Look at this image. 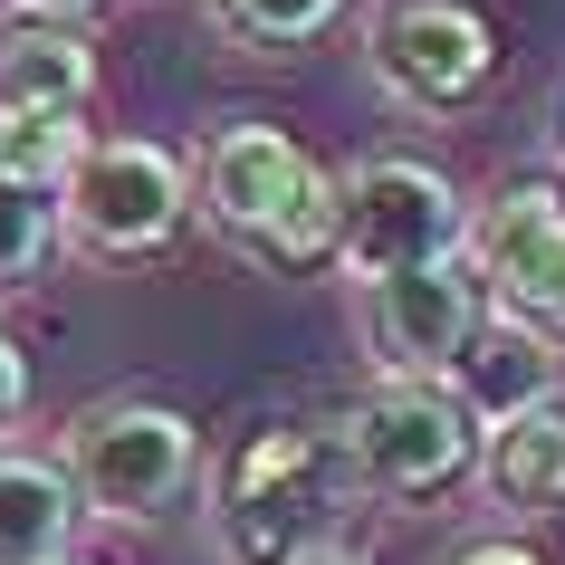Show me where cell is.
I'll return each instance as SVG.
<instances>
[{
	"label": "cell",
	"instance_id": "18",
	"mask_svg": "<svg viewBox=\"0 0 565 565\" xmlns=\"http://www.w3.org/2000/svg\"><path fill=\"white\" fill-rule=\"evenodd\" d=\"M10 10H20V20H58V30H87L106 0H10Z\"/></svg>",
	"mask_w": 565,
	"mask_h": 565
},
{
	"label": "cell",
	"instance_id": "8",
	"mask_svg": "<svg viewBox=\"0 0 565 565\" xmlns=\"http://www.w3.org/2000/svg\"><path fill=\"white\" fill-rule=\"evenodd\" d=\"M470 268L489 317L536 335L546 355L565 345V192L556 182H499L470 221Z\"/></svg>",
	"mask_w": 565,
	"mask_h": 565
},
{
	"label": "cell",
	"instance_id": "9",
	"mask_svg": "<svg viewBox=\"0 0 565 565\" xmlns=\"http://www.w3.org/2000/svg\"><path fill=\"white\" fill-rule=\"evenodd\" d=\"M479 327H489V298H479V268L470 259L364 288V345H374L384 374H413V384H450L460 355L479 345Z\"/></svg>",
	"mask_w": 565,
	"mask_h": 565
},
{
	"label": "cell",
	"instance_id": "4",
	"mask_svg": "<svg viewBox=\"0 0 565 565\" xmlns=\"http://www.w3.org/2000/svg\"><path fill=\"white\" fill-rule=\"evenodd\" d=\"M58 470L77 489L87 518L106 527H153L163 508H182V489L202 479V422L163 403V393H106L67 422Z\"/></svg>",
	"mask_w": 565,
	"mask_h": 565
},
{
	"label": "cell",
	"instance_id": "12",
	"mask_svg": "<svg viewBox=\"0 0 565 565\" xmlns=\"http://www.w3.org/2000/svg\"><path fill=\"white\" fill-rule=\"evenodd\" d=\"M77 527H87V508H77V489H67L58 460L0 450V565H58V556H77Z\"/></svg>",
	"mask_w": 565,
	"mask_h": 565
},
{
	"label": "cell",
	"instance_id": "10",
	"mask_svg": "<svg viewBox=\"0 0 565 565\" xmlns=\"http://www.w3.org/2000/svg\"><path fill=\"white\" fill-rule=\"evenodd\" d=\"M479 489L508 518H565V393L489 413V431H479Z\"/></svg>",
	"mask_w": 565,
	"mask_h": 565
},
{
	"label": "cell",
	"instance_id": "13",
	"mask_svg": "<svg viewBox=\"0 0 565 565\" xmlns=\"http://www.w3.org/2000/svg\"><path fill=\"white\" fill-rule=\"evenodd\" d=\"M202 20L239 58H288V49H307L345 20V0H202Z\"/></svg>",
	"mask_w": 565,
	"mask_h": 565
},
{
	"label": "cell",
	"instance_id": "14",
	"mask_svg": "<svg viewBox=\"0 0 565 565\" xmlns=\"http://www.w3.org/2000/svg\"><path fill=\"white\" fill-rule=\"evenodd\" d=\"M58 239H67V231H58V202L0 173V307H10V298H30L39 278H49Z\"/></svg>",
	"mask_w": 565,
	"mask_h": 565
},
{
	"label": "cell",
	"instance_id": "16",
	"mask_svg": "<svg viewBox=\"0 0 565 565\" xmlns=\"http://www.w3.org/2000/svg\"><path fill=\"white\" fill-rule=\"evenodd\" d=\"M30 403H39V374H30V345L0 327V450H10V431L30 422Z\"/></svg>",
	"mask_w": 565,
	"mask_h": 565
},
{
	"label": "cell",
	"instance_id": "3",
	"mask_svg": "<svg viewBox=\"0 0 565 565\" xmlns=\"http://www.w3.org/2000/svg\"><path fill=\"white\" fill-rule=\"evenodd\" d=\"M479 431H489V413L460 384H413V374H374L335 413L345 470L384 508H422V499H450L460 479H479Z\"/></svg>",
	"mask_w": 565,
	"mask_h": 565
},
{
	"label": "cell",
	"instance_id": "11",
	"mask_svg": "<svg viewBox=\"0 0 565 565\" xmlns=\"http://www.w3.org/2000/svg\"><path fill=\"white\" fill-rule=\"evenodd\" d=\"M96 39L58 20H0V116H87Z\"/></svg>",
	"mask_w": 565,
	"mask_h": 565
},
{
	"label": "cell",
	"instance_id": "1",
	"mask_svg": "<svg viewBox=\"0 0 565 565\" xmlns=\"http://www.w3.org/2000/svg\"><path fill=\"white\" fill-rule=\"evenodd\" d=\"M192 221L268 278H307L345 249V192L288 125H221L192 153Z\"/></svg>",
	"mask_w": 565,
	"mask_h": 565
},
{
	"label": "cell",
	"instance_id": "6",
	"mask_svg": "<svg viewBox=\"0 0 565 565\" xmlns=\"http://www.w3.org/2000/svg\"><path fill=\"white\" fill-rule=\"evenodd\" d=\"M58 231L87 259H163L192 231V163L145 135H96L58 192Z\"/></svg>",
	"mask_w": 565,
	"mask_h": 565
},
{
	"label": "cell",
	"instance_id": "2",
	"mask_svg": "<svg viewBox=\"0 0 565 565\" xmlns=\"http://www.w3.org/2000/svg\"><path fill=\"white\" fill-rule=\"evenodd\" d=\"M345 499H364L345 450L327 431H298V422H259L249 441L221 460L211 479V536L231 565H298L327 546V527L345 518Z\"/></svg>",
	"mask_w": 565,
	"mask_h": 565
},
{
	"label": "cell",
	"instance_id": "5",
	"mask_svg": "<svg viewBox=\"0 0 565 565\" xmlns=\"http://www.w3.org/2000/svg\"><path fill=\"white\" fill-rule=\"evenodd\" d=\"M335 192H345V249H335V259L355 268L364 288L470 259V221L479 211L450 192L441 163H422V153H364L355 173H335Z\"/></svg>",
	"mask_w": 565,
	"mask_h": 565
},
{
	"label": "cell",
	"instance_id": "17",
	"mask_svg": "<svg viewBox=\"0 0 565 565\" xmlns=\"http://www.w3.org/2000/svg\"><path fill=\"white\" fill-rule=\"evenodd\" d=\"M441 565H546V556L518 546V536H479V546H460V556H441Z\"/></svg>",
	"mask_w": 565,
	"mask_h": 565
},
{
	"label": "cell",
	"instance_id": "19",
	"mask_svg": "<svg viewBox=\"0 0 565 565\" xmlns=\"http://www.w3.org/2000/svg\"><path fill=\"white\" fill-rule=\"evenodd\" d=\"M298 565H364V556H345V546H317V556H298Z\"/></svg>",
	"mask_w": 565,
	"mask_h": 565
},
{
	"label": "cell",
	"instance_id": "7",
	"mask_svg": "<svg viewBox=\"0 0 565 565\" xmlns=\"http://www.w3.org/2000/svg\"><path fill=\"white\" fill-rule=\"evenodd\" d=\"M364 67L403 116H470L499 87V20L479 0H384L364 20Z\"/></svg>",
	"mask_w": 565,
	"mask_h": 565
},
{
	"label": "cell",
	"instance_id": "15",
	"mask_svg": "<svg viewBox=\"0 0 565 565\" xmlns=\"http://www.w3.org/2000/svg\"><path fill=\"white\" fill-rule=\"evenodd\" d=\"M87 116H0V173L30 182V192H49L58 202L67 173H77V153H87Z\"/></svg>",
	"mask_w": 565,
	"mask_h": 565
},
{
	"label": "cell",
	"instance_id": "20",
	"mask_svg": "<svg viewBox=\"0 0 565 565\" xmlns=\"http://www.w3.org/2000/svg\"><path fill=\"white\" fill-rule=\"evenodd\" d=\"M58 565H96V556H58Z\"/></svg>",
	"mask_w": 565,
	"mask_h": 565
}]
</instances>
